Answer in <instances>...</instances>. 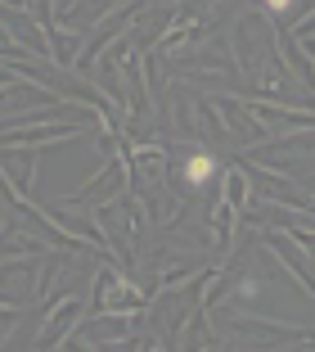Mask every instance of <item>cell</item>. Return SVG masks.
I'll list each match as a JSON object with an SVG mask.
<instances>
[{"mask_svg":"<svg viewBox=\"0 0 315 352\" xmlns=\"http://www.w3.org/2000/svg\"><path fill=\"white\" fill-rule=\"evenodd\" d=\"M86 135V122L72 118H45V122H0V145L5 149H63L68 140Z\"/></svg>","mask_w":315,"mask_h":352,"instance_id":"obj_1","label":"cell"},{"mask_svg":"<svg viewBox=\"0 0 315 352\" xmlns=\"http://www.w3.org/2000/svg\"><path fill=\"white\" fill-rule=\"evenodd\" d=\"M144 307H149V289L135 285L131 276H122V271L113 267V258H108V262H104V271L95 276L91 307H86V311H131V316H140Z\"/></svg>","mask_w":315,"mask_h":352,"instance_id":"obj_2","label":"cell"},{"mask_svg":"<svg viewBox=\"0 0 315 352\" xmlns=\"http://www.w3.org/2000/svg\"><path fill=\"white\" fill-rule=\"evenodd\" d=\"M86 316V302L82 294H54V302L45 307V321H41V334L32 339V348H63V343L77 334V325H82Z\"/></svg>","mask_w":315,"mask_h":352,"instance_id":"obj_3","label":"cell"},{"mask_svg":"<svg viewBox=\"0 0 315 352\" xmlns=\"http://www.w3.org/2000/svg\"><path fill=\"white\" fill-rule=\"evenodd\" d=\"M41 298V258H0V302H23Z\"/></svg>","mask_w":315,"mask_h":352,"instance_id":"obj_4","label":"cell"},{"mask_svg":"<svg viewBox=\"0 0 315 352\" xmlns=\"http://www.w3.org/2000/svg\"><path fill=\"white\" fill-rule=\"evenodd\" d=\"M261 244H266V253H270V258L279 262V267H284L288 276H293L297 285L306 289V298H315V276L306 271V258H311V253H306L302 244H297V239L288 235V230H279V226H270V230H266V235H261Z\"/></svg>","mask_w":315,"mask_h":352,"instance_id":"obj_5","label":"cell"},{"mask_svg":"<svg viewBox=\"0 0 315 352\" xmlns=\"http://www.w3.org/2000/svg\"><path fill=\"white\" fill-rule=\"evenodd\" d=\"M221 199H225L230 208H239V217H248V212H253L257 186H253V176H248V167H244V163L221 167Z\"/></svg>","mask_w":315,"mask_h":352,"instance_id":"obj_6","label":"cell"},{"mask_svg":"<svg viewBox=\"0 0 315 352\" xmlns=\"http://www.w3.org/2000/svg\"><path fill=\"white\" fill-rule=\"evenodd\" d=\"M234 226H239V208H230L225 199H216L212 212H207V230H212V253H225V249H230Z\"/></svg>","mask_w":315,"mask_h":352,"instance_id":"obj_7","label":"cell"},{"mask_svg":"<svg viewBox=\"0 0 315 352\" xmlns=\"http://www.w3.org/2000/svg\"><path fill=\"white\" fill-rule=\"evenodd\" d=\"M180 176H185V186H189V195H198V190H203L207 181H212V176H216V158H212V149H207V145H198V140H194V154L185 158Z\"/></svg>","mask_w":315,"mask_h":352,"instance_id":"obj_8","label":"cell"},{"mask_svg":"<svg viewBox=\"0 0 315 352\" xmlns=\"http://www.w3.org/2000/svg\"><path fill=\"white\" fill-rule=\"evenodd\" d=\"M0 258H45V244L19 226H0Z\"/></svg>","mask_w":315,"mask_h":352,"instance_id":"obj_9","label":"cell"},{"mask_svg":"<svg viewBox=\"0 0 315 352\" xmlns=\"http://www.w3.org/2000/svg\"><path fill=\"white\" fill-rule=\"evenodd\" d=\"M14 321H19V307H14V302H0V343L10 339V330H14Z\"/></svg>","mask_w":315,"mask_h":352,"instance_id":"obj_10","label":"cell"},{"mask_svg":"<svg viewBox=\"0 0 315 352\" xmlns=\"http://www.w3.org/2000/svg\"><path fill=\"white\" fill-rule=\"evenodd\" d=\"M261 5H266V14H284V10H293L297 0H261Z\"/></svg>","mask_w":315,"mask_h":352,"instance_id":"obj_11","label":"cell"},{"mask_svg":"<svg viewBox=\"0 0 315 352\" xmlns=\"http://www.w3.org/2000/svg\"><path fill=\"white\" fill-rule=\"evenodd\" d=\"M158 5H167V0H158Z\"/></svg>","mask_w":315,"mask_h":352,"instance_id":"obj_12","label":"cell"}]
</instances>
